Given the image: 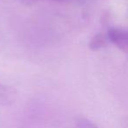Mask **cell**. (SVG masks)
<instances>
[{"instance_id": "277c9868", "label": "cell", "mask_w": 128, "mask_h": 128, "mask_svg": "<svg viewBox=\"0 0 128 128\" xmlns=\"http://www.w3.org/2000/svg\"><path fill=\"white\" fill-rule=\"evenodd\" d=\"M76 126L77 128H100L96 124L92 122L91 120L86 118H82V117H79L77 118Z\"/></svg>"}, {"instance_id": "7a4b0ae2", "label": "cell", "mask_w": 128, "mask_h": 128, "mask_svg": "<svg viewBox=\"0 0 128 128\" xmlns=\"http://www.w3.org/2000/svg\"><path fill=\"white\" fill-rule=\"evenodd\" d=\"M13 95V92H10L6 87L0 86V104H8L10 101H12Z\"/></svg>"}, {"instance_id": "3957f363", "label": "cell", "mask_w": 128, "mask_h": 128, "mask_svg": "<svg viewBox=\"0 0 128 128\" xmlns=\"http://www.w3.org/2000/svg\"><path fill=\"white\" fill-rule=\"evenodd\" d=\"M106 44V40L103 35H96L93 37L92 40L90 43V48L93 51L102 48Z\"/></svg>"}, {"instance_id": "6da1fadb", "label": "cell", "mask_w": 128, "mask_h": 128, "mask_svg": "<svg viewBox=\"0 0 128 128\" xmlns=\"http://www.w3.org/2000/svg\"><path fill=\"white\" fill-rule=\"evenodd\" d=\"M110 40L128 57V32L120 29H111L108 32Z\"/></svg>"}]
</instances>
